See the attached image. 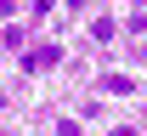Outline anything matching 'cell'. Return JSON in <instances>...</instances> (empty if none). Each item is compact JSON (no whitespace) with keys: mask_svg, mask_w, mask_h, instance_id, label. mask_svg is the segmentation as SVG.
I'll return each instance as SVG.
<instances>
[{"mask_svg":"<svg viewBox=\"0 0 147 136\" xmlns=\"http://www.w3.org/2000/svg\"><path fill=\"white\" fill-rule=\"evenodd\" d=\"M57 57H62V51H57V45H34V51H28V57H23V68H28V74H40V68H51Z\"/></svg>","mask_w":147,"mask_h":136,"instance_id":"6da1fadb","label":"cell"},{"mask_svg":"<svg viewBox=\"0 0 147 136\" xmlns=\"http://www.w3.org/2000/svg\"><path fill=\"white\" fill-rule=\"evenodd\" d=\"M102 91H108V97H130L136 79H130V74H102Z\"/></svg>","mask_w":147,"mask_h":136,"instance_id":"7a4b0ae2","label":"cell"},{"mask_svg":"<svg viewBox=\"0 0 147 136\" xmlns=\"http://www.w3.org/2000/svg\"><path fill=\"white\" fill-rule=\"evenodd\" d=\"M113 34H119V23H113V17H96V23H91V40H96V45H108Z\"/></svg>","mask_w":147,"mask_h":136,"instance_id":"3957f363","label":"cell"},{"mask_svg":"<svg viewBox=\"0 0 147 136\" xmlns=\"http://www.w3.org/2000/svg\"><path fill=\"white\" fill-rule=\"evenodd\" d=\"M6 17H11V0H0V23H6Z\"/></svg>","mask_w":147,"mask_h":136,"instance_id":"277c9868","label":"cell"},{"mask_svg":"<svg viewBox=\"0 0 147 136\" xmlns=\"http://www.w3.org/2000/svg\"><path fill=\"white\" fill-rule=\"evenodd\" d=\"M79 6H85V0H68V12H79Z\"/></svg>","mask_w":147,"mask_h":136,"instance_id":"5b68a950","label":"cell"},{"mask_svg":"<svg viewBox=\"0 0 147 136\" xmlns=\"http://www.w3.org/2000/svg\"><path fill=\"white\" fill-rule=\"evenodd\" d=\"M0 136H6V131H0Z\"/></svg>","mask_w":147,"mask_h":136,"instance_id":"8992f818","label":"cell"}]
</instances>
